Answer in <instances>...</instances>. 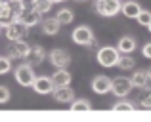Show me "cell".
I'll list each match as a JSON object with an SVG mask.
<instances>
[{
    "instance_id": "1",
    "label": "cell",
    "mask_w": 151,
    "mask_h": 122,
    "mask_svg": "<svg viewBox=\"0 0 151 122\" xmlns=\"http://www.w3.org/2000/svg\"><path fill=\"white\" fill-rule=\"evenodd\" d=\"M35 73H33V67L29 65V63H25V65L17 67L15 69V80H17V84L25 86V88H29V86H33L35 82Z\"/></svg>"
},
{
    "instance_id": "2",
    "label": "cell",
    "mask_w": 151,
    "mask_h": 122,
    "mask_svg": "<svg viewBox=\"0 0 151 122\" xmlns=\"http://www.w3.org/2000/svg\"><path fill=\"white\" fill-rule=\"evenodd\" d=\"M73 40L77 42V44H82V46L96 44L92 31H90V27H86V25H81V27H77V29L73 31Z\"/></svg>"
},
{
    "instance_id": "3",
    "label": "cell",
    "mask_w": 151,
    "mask_h": 122,
    "mask_svg": "<svg viewBox=\"0 0 151 122\" xmlns=\"http://www.w3.org/2000/svg\"><path fill=\"white\" fill-rule=\"evenodd\" d=\"M29 48L31 46L25 40H12V44L8 46V57L10 59H25Z\"/></svg>"
},
{
    "instance_id": "4",
    "label": "cell",
    "mask_w": 151,
    "mask_h": 122,
    "mask_svg": "<svg viewBox=\"0 0 151 122\" xmlns=\"http://www.w3.org/2000/svg\"><path fill=\"white\" fill-rule=\"evenodd\" d=\"M27 29H29V27H25L23 23L12 21L10 25L6 27V36H8V40H25L27 33H29Z\"/></svg>"
},
{
    "instance_id": "5",
    "label": "cell",
    "mask_w": 151,
    "mask_h": 122,
    "mask_svg": "<svg viewBox=\"0 0 151 122\" xmlns=\"http://www.w3.org/2000/svg\"><path fill=\"white\" fill-rule=\"evenodd\" d=\"M96 10H98V14L111 17V15H115L121 10V2L119 0H96Z\"/></svg>"
},
{
    "instance_id": "6",
    "label": "cell",
    "mask_w": 151,
    "mask_h": 122,
    "mask_svg": "<svg viewBox=\"0 0 151 122\" xmlns=\"http://www.w3.org/2000/svg\"><path fill=\"white\" fill-rule=\"evenodd\" d=\"M98 61H100V65L103 67H113V65H117V61H119V52L115 48H101L100 52H98Z\"/></svg>"
},
{
    "instance_id": "7",
    "label": "cell",
    "mask_w": 151,
    "mask_h": 122,
    "mask_svg": "<svg viewBox=\"0 0 151 122\" xmlns=\"http://www.w3.org/2000/svg\"><path fill=\"white\" fill-rule=\"evenodd\" d=\"M130 90H132V80H130V78L119 76V78H115V80H111V92H113L115 96L122 97V96H126V93H130Z\"/></svg>"
},
{
    "instance_id": "8",
    "label": "cell",
    "mask_w": 151,
    "mask_h": 122,
    "mask_svg": "<svg viewBox=\"0 0 151 122\" xmlns=\"http://www.w3.org/2000/svg\"><path fill=\"white\" fill-rule=\"evenodd\" d=\"M14 21L23 23L25 27H35L38 21H40V14H37L35 10H23L21 14H17V15H15V19H14Z\"/></svg>"
},
{
    "instance_id": "9",
    "label": "cell",
    "mask_w": 151,
    "mask_h": 122,
    "mask_svg": "<svg viewBox=\"0 0 151 122\" xmlns=\"http://www.w3.org/2000/svg\"><path fill=\"white\" fill-rule=\"evenodd\" d=\"M50 61L54 63L58 69H65V67L71 63V57H69V54H67L65 50L55 48V50H52V52H50Z\"/></svg>"
},
{
    "instance_id": "10",
    "label": "cell",
    "mask_w": 151,
    "mask_h": 122,
    "mask_svg": "<svg viewBox=\"0 0 151 122\" xmlns=\"http://www.w3.org/2000/svg\"><path fill=\"white\" fill-rule=\"evenodd\" d=\"M44 57H46L44 48H42V46H33V48H29V52H27L25 61L29 63L31 67H35V65H38V63H42Z\"/></svg>"
},
{
    "instance_id": "11",
    "label": "cell",
    "mask_w": 151,
    "mask_h": 122,
    "mask_svg": "<svg viewBox=\"0 0 151 122\" xmlns=\"http://www.w3.org/2000/svg\"><path fill=\"white\" fill-rule=\"evenodd\" d=\"M33 88H35V92L37 93H50V92H54V82H52V78L48 76H38V78H35V82H33Z\"/></svg>"
},
{
    "instance_id": "12",
    "label": "cell",
    "mask_w": 151,
    "mask_h": 122,
    "mask_svg": "<svg viewBox=\"0 0 151 122\" xmlns=\"http://www.w3.org/2000/svg\"><path fill=\"white\" fill-rule=\"evenodd\" d=\"M73 90L69 86H55L54 88V99L59 103H71L73 101Z\"/></svg>"
},
{
    "instance_id": "13",
    "label": "cell",
    "mask_w": 151,
    "mask_h": 122,
    "mask_svg": "<svg viewBox=\"0 0 151 122\" xmlns=\"http://www.w3.org/2000/svg\"><path fill=\"white\" fill-rule=\"evenodd\" d=\"M14 11H12V8H10V2H0V27H4L6 29L8 25H10L12 21H14Z\"/></svg>"
},
{
    "instance_id": "14",
    "label": "cell",
    "mask_w": 151,
    "mask_h": 122,
    "mask_svg": "<svg viewBox=\"0 0 151 122\" xmlns=\"http://www.w3.org/2000/svg\"><path fill=\"white\" fill-rule=\"evenodd\" d=\"M92 90L96 93H107L111 90V78L107 76H96L92 82Z\"/></svg>"
},
{
    "instance_id": "15",
    "label": "cell",
    "mask_w": 151,
    "mask_h": 122,
    "mask_svg": "<svg viewBox=\"0 0 151 122\" xmlns=\"http://www.w3.org/2000/svg\"><path fill=\"white\" fill-rule=\"evenodd\" d=\"M149 84H151V73H147V71H138L132 76V86H136V88H147Z\"/></svg>"
},
{
    "instance_id": "16",
    "label": "cell",
    "mask_w": 151,
    "mask_h": 122,
    "mask_svg": "<svg viewBox=\"0 0 151 122\" xmlns=\"http://www.w3.org/2000/svg\"><path fill=\"white\" fill-rule=\"evenodd\" d=\"M59 27H61V23L55 17H48V19L42 21V31H44V34H58Z\"/></svg>"
},
{
    "instance_id": "17",
    "label": "cell",
    "mask_w": 151,
    "mask_h": 122,
    "mask_svg": "<svg viewBox=\"0 0 151 122\" xmlns=\"http://www.w3.org/2000/svg\"><path fill=\"white\" fill-rule=\"evenodd\" d=\"M52 82H54V86H69L71 84V74L65 69H58V73L52 76Z\"/></svg>"
},
{
    "instance_id": "18",
    "label": "cell",
    "mask_w": 151,
    "mask_h": 122,
    "mask_svg": "<svg viewBox=\"0 0 151 122\" xmlns=\"http://www.w3.org/2000/svg\"><path fill=\"white\" fill-rule=\"evenodd\" d=\"M121 10H122V14H124L126 17H138V14L142 11V8H140L138 2H126L124 6H121Z\"/></svg>"
},
{
    "instance_id": "19",
    "label": "cell",
    "mask_w": 151,
    "mask_h": 122,
    "mask_svg": "<svg viewBox=\"0 0 151 122\" xmlns=\"http://www.w3.org/2000/svg\"><path fill=\"white\" fill-rule=\"evenodd\" d=\"M134 48H136V42H134V38H130V36H122L121 40H119V50H121L122 54H130V52H134Z\"/></svg>"
},
{
    "instance_id": "20",
    "label": "cell",
    "mask_w": 151,
    "mask_h": 122,
    "mask_svg": "<svg viewBox=\"0 0 151 122\" xmlns=\"http://www.w3.org/2000/svg\"><path fill=\"white\" fill-rule=\"evenodd\" d=\"M55 19H58V21L61 23V25H67V23H71V21H73V11H71V10H67V8H63V10H59V11H58Z\"/></svg>"
},
{
    "instance_id": "21",
    "label": "cell",
    "mask_w": 151,
    "mask_h": 122,
    "mask_svg": "<svg viewBox=\"0 0 151 122\" xmlns=\"http://www.w3.org/2000/svg\"><path fill=\"white\" fill-rule=\"evenodd\" d=\"M50 8H52V2H50V0H35L33 10L37 11V14H48Z\"/></svg>"
},
{
    "instance_id": "22",
    "label": "cell",
    "mask_w": 151,
    "mask_h": 122,
    "mask_svg": "<svg viewBox=\"0 0 151 122\" xmlns=\"http://www.w3.org/2000/svg\"><path fill=\"white\" fill-rule=\"evenodd\" d=\"M90 103L86 99H77L73 101V105H71V111H90Z\"/></svg>"
},
{
    "instance_id": "23",
    "label": "cell",
    "mask_w": 151,
    "mask_h": 122,
    "mask_svg": "<svg viewBox=\"0 0 151 122\" xmlns=\"http://www.w3.org/2000/svg\"><path fill=\"white\" fill-rule=\"evenodd\" d=\"M117 65L121 67V69H132V67H134V59L128 57V56H119Z\"/></svg>"
},
{
    "instance_id": "24",
    "label": "cell",
    "mask_w": 151,
    "mask_h": 122,
    "mask_svg": "<svg viewBox=\"0 0 151 122\" xmlns=\"http://www.w3.org/2000/svg\"><path fill=\"white\" fill-rule=\"evenodd\" d=\"M136 19H138V23H140V25H145V27H147L149 23H151V14H149V11H145V10H142L140 14H138Z\"/></svg>"
},
{
    "instance_id": "25",
    "label": "cell",
    "mask_w": 151,
    "mask_h": 122,
    "mask_svg": "<svg viewBox=\"0 0 151 122\" xmlns=\"http://www.w3.org/2000/svg\"><path fill=\"white\" fill-rule=\"evenodd\" d=\"M10 57H2V56H0V74H6L8 73V71H10Z\"/></svg>"
},
{
    "instance_id": "26",
    "label": "cell",
    "mask_w": 151,
    "mask_h": 122,
    "mask_svg": "<svg viewBox=\"0 0 151 122\" xmlns=\"http://www.w3.org/2000/svg\"><path fill=\"white\" fill-rule=\"evenodd\" d=\"M113 111H134V105L132 103H117L113 107Z\"/></svg>"
},
{
    "instance_id": "27",
    "label": "cell",
    "mask_w": 151,
    "mask_h": 122,
    "mask_svg": "<svg viewBox=\"0 0 151 122\" xmlns=\"http://www.w3.org/2000/svg\"><path fill=\"white\" fill-rule=\"evenodd\" d=\"M10 99V90L6 86H0V103H6Z\"/></svg>"
},
{
    "instance_id": "28",
    "label": "cell",
    "mask_w": 151,
    "mask_h": 122,
    "mask_svg": "<svg viewBox=\"0 0 151 122\" xmlns=\"http://www.w3.org/2000/svg\"><path fill=\"white\" fill-rule=\"evenodd\" d=\"M142 105H144V109H151V92H147L142 97Z\"/></svg>"
},
{
    "instance_id": "29",
    "label": "cell",
    "mask_w": 151,
    "mask_h": 122,
    "mask_svg": "<svg viewBox=\"0 0 151 122\" xmlns=\"http://www.w3.org/2000/svg\"><path fill=\"white\" fill-rule=\"evenodd\" d=\"M19 4H21V10H33L35 0H19Z\"/></svg>"
},
{
    "instance_id": "30",
    "label": "cell",
    "mask_w": 151,
    "mask_h": 122,
    "mask_svg": "<svg viewBox=\"0 0 151 122\" xmlns=\"http://www.w3.org/2000/svg\"><path fill=\"white\" fill-rule=\"evenodd\" d=\"M144 56L145 57H151V42H147V44L144 46Z\"/></svg>"
},
{
    "instance_id": "31",
    "label": "cell",
    "mask_w": 151,
    "mask_h": 122,
    "mask_svg": "<svg viewBox=\"0 0 151 122\" xmlns=\"http://www.w3.org/2000/svg\"><path fill=\"white\" fill-rule=\"evenodd\" d=\"M50 2H52V4H54V2H63V0H50Z\"/></svg>"
},
{
    "instance_id": "32",
    "label": "cell",
    "mask_w": 151,
    "mask_h": 122,
    "mask_svg": "<svg viewBox=\"0 0 151 122\" xmlns=\"http://www.w3.org/2000/svg\"><path fill=\"white\" fill-rule=\"evenodd\" d=\"M147 27H149V31H151V23H149V25H147Z\"/></svg>"
},
{
    "instance_id": "33",
    "label": "cell",
    "mask_w": 151,
    "mask_h": 122,
    "mask_svg": "<svg viewBox=\"0 0 151 122\" xmlns=\"http://www.w3.org/2000/svg\"><path fill=\"white\" fill-rule=\"evenodd\" d=\"M10 2H17V0H10Z\"/></svg>"
}]
</instances>
